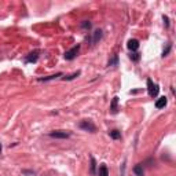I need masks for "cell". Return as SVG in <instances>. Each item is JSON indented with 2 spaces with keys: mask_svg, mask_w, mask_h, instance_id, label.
<instances>
[{
  "mask_svg": "<svg viewBox=\"0 0 176 176\" xmlns=\"http://www.w3.org/2000/svg\"><path fill=\"white\" fill-rule=\"evenodd\" d=\"M80 128L84 129V131H87V132H96V127L91 120H83L80 122Z\"/></svg>",
  "mask_w": 176,
  "mask_h": 176,
  "instance_id": "3",
  "label": "cell"
},
{
  "mask_svg": "<svg viewBox=\"0 0 176 176\" xmlns=\"http://www.w3.org/2000/svg\"><path fill=\"white\" fill-rule=\"evenodd\" d=\"M95 168H96V162H95V158L91 157V174L95 175Z\"/></svg>",
  "mask_w": 176,
  "mask_h": 176,
  "instance_id": "16",
  "label": "cell"
},
{
  "mask_svg": "<svg viewBox=\"0 0 176 176\" xmlns=\"http://www.w3.org/2000/svg\"><path fill=\"white\" fill-rule=\"evenodd\" d=\"M81 26H83V28H85V29H89V28H91V24H89V22H87V21H85L84 24H81Z\"/></svg>",
  "mask_w": 176,
  "mask_h": 176,
  "instance_id": "17",
  "label": "cell"
},
{
  "mask_svg": "<svg viewBox=\"0 0 176 176\" xmlns=\"http://www.w3.org/2000/svg\"><path fill=\"white\" fill-rule=\"evenodd\" d=\"M62 76V73H56V74H54V76H48V77H40L39 78V81H48V80H54V78H56V77H61Z\"/></svg>",
  "mask_w": 176,
  "mask_h": 176,
  "instance_id": "11",
  "label": "cell"
},
{
  "mask_svg": "<svg viewBox=\"0 0 176 176\" xmlns=\"http://www.w3.org/2000/svg\"><path fill=\"white\" fill-rule=\"evenodd\" d=\"M102 37V31H95L94 33V40H92V43H96L98 40H101Z\"/></svg>",
  "mask_w": 176,
  "mask_h": 176,
  "instance_id": "13",
  "label": "cell"
},
{
  "mask_svg": "<svg viewBox=\"0 0 176 176\" xmlns=\"http://www.w3.org/2000/svg\"><path fill=\"white\" fill-rule=\"evenodd\" d=\"M77 76H80V72H74L73 74H70V76H68V77H64V80H68V81H70V80H73V78H76Z\"/></svg>",
  "mask_w": 176,
  "mask_h": 176,
  "instance_id": "15",
  "label": "cell"
},
{
  "mask_svg": "<svg viewBox=\"0 0 176 176\" xmlns=\"http://www.w3.org/2000/svg\"><path fill=\"white\" fill-rule=\"evenodd\" d=\"M167 98L165 96H162V98H158L157 99V102H155V107L157 109H162V107H165L167 106Z\"/></svg>",
  "mask_w": 176,
  "mask_h": 176,
  "instance_id": "7",
  "label": "cell"
},
{
  "mask_svg": "<svg viewBox=\"0 0 176 176\" xmlns=\"http://www.w3.org/2000/svg\"><path fill=\"white\" fill-rule=\"evenodd\" d=\"M37 58H39V51H33V52H31V54L26 56L25 61L26 62H36V61H37Z\"/></svg>",
  "mask_w": 176,
  "mask_h": 176,
  "instance_id": "6",
  "label": "cell"
},
{
  "mask_svg": "<svg viewBox=\"0 0 176 176\" xmlns=\"http://www.w3.org/2000/svg\"><path fill=\"white\" fill-rule=\"evenodd\" d=\"M98 175H99V176H109V169H107V167H106L105 164H102L101 167H99Z\"/></svg>",
  "mask_w": 176,
  "mask_h": 176,
  "instance_id": "9",
  "label": "cell"
},
{
  "mask_svg": "<svg viewBox=\"0 0 176 176\" xmlns=\"http://www.w3.org/2000/svg\"><path fill=\"white\" fill-rule=\"evenodd\" d=\"M147 91H149V95H150L151 98H155V96L158 95V91H160L158 85L154 84L151 78H147Z\"/></svg>",
  "mask_w": 176,
  "mask_h": 176,
  "instance_id": "1",
  "label": "cell"
},
{
  "mask_svg": "<svg viewBox=\"0 0 176 176\" xmlns=\"http://www.w3.org/2000/svg\"><path fill=\"white\" fill-rule=\"evenodd\" d=\"M134 172H135V174L138 175V176H143V165H142V164H138V165H136V167L134 168Z\"/></svg>",
  "mask_w": 176,
  "mask_h": 176,
  "instance_id": "10",
  "label": "cell"
},
{
  "mask_svg": "<svg viewBox=\"0 0 176 176\" xmlns=\"http://www.w3.org/2000/svg\"><path fill=\"white\" fill-rule=\"evenodd\" d=\"M117 105H118V98H117V96H114V98H113V101H112V105H110V112L113 113V114H116L117 110H118Z\"/></svg>",
  "mask_w": 176,
  "mask_h": 176,
  "instance_id": "8",
  "label": "cell"
},
{
  "mask_svg": "<svg viewBox=\"0 0 176 176\" xmlns=\"http://www.w3.org/2000/svg\"><path fill=\"white\" fill-rule=\"evenodd\" d=\"M48 136H51V138H56V139H68L69 136H70V134H69L68 131H52L50 132Z\"/></svg>",
  "mask_w": 176,
  "mask_h": 176,
  "instance_id": "4",
  "label": "cell"
},
{
  "mask_svg": "<svg viewBox=\"0 0 176 176\" xmlns=\"http://www.w3.org/2000/svg\"><path fill=\"white\" fill-rule=\"evenodd\" d=\"M2 149H3V147H2V145H0V154H2Z\"/></svg>",
  "mask_w": 176,
  "mask_h": 176,
  "instance_id": "19",
  "label": "cell"
},
{
  "mask_svg": "<svg viewBox=\"0 0 176 176\" xmlns=\"http://www.w3.org/2000/svg\"><path fill=\"white\" fill-rule=\"evenodd\" d=\"M109 135H110L113 139H120L121 138V132L117 131V129H113V131H110V132H109Z\"/></svg>",
  "mask_w": 176,
  "mask_h": 176,
  "instance_id": "12",
  "label": "cell"
},
{
  "mask_svg": "<svg viewBox=\"0 0 176 176\" xmlns=\"http://www.w3.org/2000/svg\"><path fill=\"white\" fill-rule=\"evenodd\" d=\"M129 58H131L134 62H138L139 59H140V54H138V52H132V54L129 55Z\"/></svg>",
  "mask_w": 176,
  "mask_h": 176,
  "instance_id": "14",
  "label": "cell"
},
{
  "mask_svg": "<svg viewBox=\"0 0 176 176\" xmlns=\"http://www.w3.org/2000/svg\"><path fill=\"white\" fill-rule=\"evenodd\" d=\"M116 62H117V56H114V58H113L112 61H109V66H112L113 64H116Z\"/></svg>",
  "mask_w": 176,
  "mask_h": 176,
  "instance_id": "18",
  "label": "cell"
},
{
  "mask_svg": "<svg viewBox=\"0 0 176 176\" xmlns=\"http://www.w3.org/2000/svg\"><path fill=\"white\" fill-rule=\"evenodd\" d=\"M78 51H80V44L74 45V47H72L69 51H66L65 52V59L66 61H72V59H74L76 56H77Z\"/></svg>",
  "mask_w": 176,
  "mask_h": 176,
  "instance_id": "2",
  "label": "cell"
},
{
  "mask_svg": "<svg viewBox=\"0 0 176 176\" xmlns=\"http://www.w3.org/2000/svg\"><path fill=\"white\" fill-rule=\"evenodd\" d=\"M127 47H128V50H131L132 52H135L136 50L139 48V41L136 40V39H131V40L128 41V45H127Z\"/></svg>",
  "mask_w": 176,
  "mask_h": 176,
  "instance_id": "5",
  "label": "cell"
}]
</instances>
